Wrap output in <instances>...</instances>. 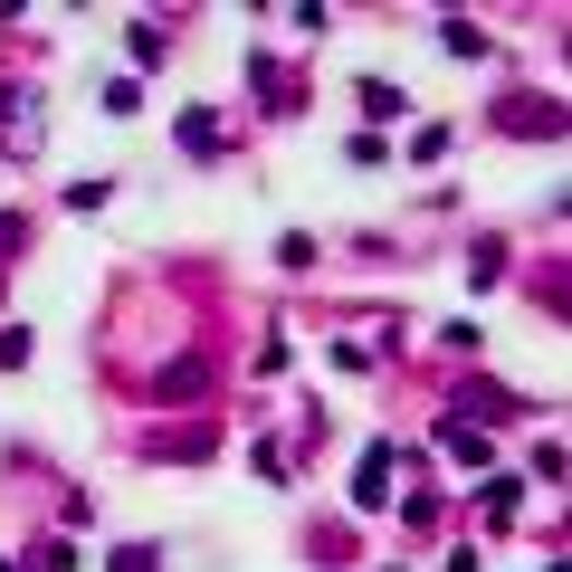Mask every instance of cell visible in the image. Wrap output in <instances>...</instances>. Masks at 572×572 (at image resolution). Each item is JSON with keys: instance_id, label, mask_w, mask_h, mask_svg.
<instances>
[{"instance_id": "obj_1", "label": "cell", "mask_w": 572, "mask_h": 572, "mask_svg": "<svg viewBox=\"0 0 572 572\" xmlns=\"http://www.w3.org/2000/svg\"><path fill=\"white\" fill-rule=\"evenodd\" d=\"M382 487H392V449H372V458H362V505H382Z\"/></svg>"}, {"instance_id": "obj_2", "label": "cell", "mask_w": 572, "mask_h": 572, "mask_svg": "<svg viewBox=\"0 0 572 572\" xmlns=\"http://www.w3.org/2000/svg\"><path fill=\"white\" fill-rule=\"evenodd\" d=\"M115 572H163V563H153V553L134 544V553H115Z\"/></svg>"}]
</instances>
